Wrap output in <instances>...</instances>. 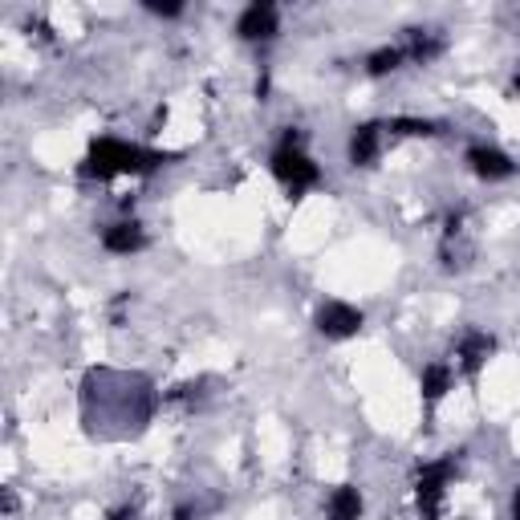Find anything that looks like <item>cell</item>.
I'll return each instance as SVG.
<instances>
[{
    "instance_id": "obj_1",
    "label": "cell",
    "mask_w": 520,
    "mask_h": 520,
    "mask_svg": "<svg viewBox=\"0 0 520 520\" xmlns=\"http://www.w3.org/2000/svg\"><path fill=\"white\" fill-rule=\"evenodd\" d=\"M163 163V155L143 151V147H130L122 139H98L86 155V175L94 179H114V175H147Z\"/></svg>"
},
{
    "instance_id": "obj_2",
    "label": "cell",
    "mask_w": 520,
    "mask_h": 520,
    "mask_svg": "<svg viewBox=\"0 0 520 520\" xmlns=\"http://www.w3.org/2000/svg\"><path fill=\"white\" fill-rule=\"evenodd\" d=\"M273 175H277L293 195H301V191H309V187L321 183V171H317V163L305 155L297 130H289V135L281 139V147L273 151Z\"/></svg>"
},
{
    "instance_id": "obj_3",
    "label": "cell",
    "mask_w": 520,
    "mask_h": 520,
    "mask_svg": "<svg viewBox=\"0 0 520 520\" xmlns=\"http://www.w3.org/2000/svg\"><path fill=\"white\" fill-rule=\"evenodd\" d=\"M447 480H451V460H439L431 468H423L419 484H415V500H419V512L423 520H439L443 512V492H447Z\"/></svg>"
},
{
    "instance_id": "obj_4",
    "label": "cell",
    "mask_w": 520,
    "mask_h": 520,
    "mask_svg": "<svg viewBox=\"0 0 520 520\" xmlns=\"http://www.w3.org/2000/svg\"><path fill=\"white\" fill-rule=\"evenodd\" d=\"M317 330L325 338H334V342H346V338H354L362 330V313L354 305H346V301H325L317 309Z\"/></svg>"
},
{
    "instance_id": "obj_5",
    "label": "cell",
    "mask_w": 520,
    "mask_h": 520,
    "mask_svg": "<svg viewBox=\"0 0 520 520\" xmlns=\"http://www.w3.org/2000/svg\"><path fill=\"white\" fill-rule=\"evenodd\" d=\"M277 29H281V13L273 0H256V5H248L236 21V33L244 41H269V37H277Z\"/></svg>"
},
{
    "instance_id": "obj_6",
    "label": "cell",
    "mask_w": 520,
    "mask_h": 520,
    "mask_svg": "<svg viewBox=\"0 0 520 520\" xmlns=\"http://www.w3.org/2000/svg\"><path fill=\"white\" fill-rule=\"evenodd\" d=\"M378 155H382V126L378 122H362L350 135V163L354 167H374Z\"/></svg>"
},
{
    "instance_id": "obj_7",
    "label": "cell",
    "mask_w": 520,
    "mask_h": 520,
    "mask_svg": "<svg viewBox=\"0 0 520 520\" xmlns=\"http://www.w3.org/2000/svg\"><path fill=\"white\" fill-rule=\"evenodd\" d=\"M468 163H472V171H476L480 179H488V183L508 179V175L516 171L512 159H508L500 147H472V151H468Z\"/></svg>"
},
{
    "instance_id": "obj_8",
    "label": "cell",
    "mask_w": 520,
    "mask_h": 520,
    "mask_svg": "<svg viewBox=\"0 0 520 520\" xmlns=\"http://www.w3.org/2000/svg\"><path fill=\"white\" fill-rule=\"evenodd\" d=\"M143 244H147V236H143V224H135V220H122V224H114V228L102 232V248L118 252V256L139 252Z\"/></svg>"
},
{
    "instance_id": "obj_9",
    "label": "cell",
    "mask_w": 520,
    "mask_h": 520,
    "mask_svg": "<svg viewBox=\"0 0 520 520\" xmlns=\"http://www.w3.org/2000/svg\"><path fill=\"white\" fill-rule=\"evenodd\" d=\"M492 346H496V342H492L488 334H468V338L460 342V362H464V370H468V374H476V370L488 362Z\"/></svg>"
},
{
    "instance_id": "obj_10",
    "label": "cell",
    "mask_w": 520,
    "mask_h": 520,
    "mask_svg": "<svg viewBox=\"0 0 520 520\" xmlns=\"http://www.w3.org/2000/svg\"><path fill=\"white\" fill-rule=\"evenodd\" d=\"M362 516V492L354 484H342L330 496V520H358Z\"/></svg>"
},
{
    "instance_id": "obj_11",
    "label": "cell",
    "mask_w": 520,
    "mask_h": 520,
    "mask_svg": "<svg viewBox=\"0 0 520 520\" xmlns=\"http://www.w3.org/2000/svg\"><path fill=\"white\" fill-rule=\"evenodd\" d=\"M403 57H407V49H395V45L374 49V53L366 57V74H374V78H382V74H395L399 65H403Z\"/></svg>"
},
{
    "instance_id": "obj_12",
    "label": "cell",
    "mask_w": 520,
    "mask_h": 520,
    "mask_svg": "<svg viewBox=\"0 0 520 520\" xmlns=\"http://www.w3.org/2000/svg\"><path fill=\"white\" fill-rule=\"evenodd\" d=\"M447 386H451V370H447V366H439V362H435V366H427V370H423V395H427L431 403L447 395Z\"/></svg>"
},
{
    "instance_id": "obj_13",
    "label": "cell",
    "mask_w": 520,
    "mask_h": 520,
    "mask_svg": "<svg viewBox=\"0 0 520 520\" xmlns=\"http://www.w3.org/2000/svg\"><path fill=\"white\" fill-rule=\"evenodd\" d=\"M390 130H395V135H435V122H427V118H395L390 122Z\"/></svg>"
},
{
    "instance_id": "obj_14",
    "label": "cell",
    "mask_w": 520,
    "mask_h": 520,
    "mask_svg": "<svg viewBox=\"0 0 520 520\" xmlns=\"http://www.w3.org/2000/svg\"><path fill=\"white\" fill-rule=\"evenodd\" d=\"M415 61H431L435 53H439V41L435 37H423V33H415V41H411V49H407Z\"/></svg>"
},
{
    "instance_id": "obj_15",
    "label": "cell",
    "mask_w": 520,
    "mask_h": 520,
    "mask_svg": "<svg viewBox=\"0 0 520 520\" xmlns=\"http://www.w3.org/2000/svg\"><path fill=\"white\" fill-rule=\"evenodd\" d=\"M155 17H179L183 13V5H147Z\"/></svg>"
},
{
    "instance_id": "obj_16",
    "label": "cell",
    "mask_w": 520,
    "mask_h": 520,
    "mask_svg": "<svg viewBox=\"0 0 520 520\" xmlns=\"http://www.w3.org/2000/svg\"><path fill=\"white\" fill-rule=\"evenodd\" d=\"M512 516L520 520V488H516V500H512Z\"/></svg>"
},
{
    "instance_id": "obj_17",
    "label": "cell",
    "mask_w": 520,
    "mask_h": 520,
    "mask_svg": "<svg viewBox=\"0 0 520 520\" xmlns=\"http://www.w3.org/2000/svg\"><path fill=\"white\" fill-rule=\"evenodd\" d=\"M516 94H520V78H516Z\"/></svg>"
}]
</instances>
